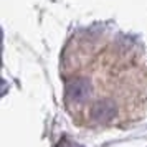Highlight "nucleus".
I'll return each instance as SVG.
<instances>
[{
  "mask_svg": "<svg viewBox=\"0 0 147 147\" xmlns=\"http://www.w3.org/2000/svg\"><path fill=\"white\" fill-rule=\"evenodd\" d=\"M114 116H116V107L111 101H99L91 109V117L96 122H101V124L113 121Z\"/></svg>",
  "mask_w": 147,
  "mask_h": 147,
  "instance_id": "f257e3e1",
  "label": "nucleus"
},
{
  "mask_svg": "<svg viewBox=\"0 0 147 147\" xmlns=\"http://www.w3.org/2000/svg\"><path fill=\"white\" fill-rule=\"evenodd\" d=\"M68 147H80V146H76V144H69V142H68Z\"/></svg>",
  "mask_w": 147,
  "mask_h": 147,
  "instance_id": "f03ea898",
  "label": "nucleus"
}]
</instances>
